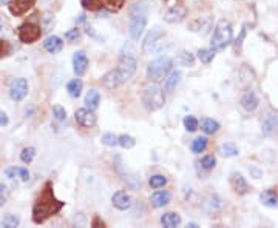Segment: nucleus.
<instances>
[{
    "instance_id": "2f4dec72",
    "label": "nucleus",
    "mask_w": 278,
    "mask_h": 228,
    "mask_svg": "<svg viewBox=\"0 0 278 228\" xmlns=\"http://www.w3.org/2000/svg\"><path fill=\"white\" fill-rule=\"evenodd\" d=\"M117 145H121L122 148H125V150H130V148H133L136 145V139L128 134H122L117 137Z\"/></svg>"
},
{
    "instance_id": "ddd939ff",
    "label": "nucleus",
    "mask_w": 278,
    "mask_h": 228,
    "mask_svg": "<svg viewBox=\"0 0 278 228\" xmlns=\"http://www.w3.org/2000/svg\"><path fill=\"white\" fill-rule=\"evenodd\" d=\"M261 131L264 136H275L278 131V117L274 113H266L261 121Z\"/></svg>"
},
{
    "instance_id": "20e7f679",
    "label": "nucleus",
    "mask_w": 278,
    "mask_h": 228,
    "mask_svg": "<svg viewBox=\"0 0 278 228\" xmlns=\"http://www.w3.org/2000/svg\"><path fill=\"white\" fill-rule=\"evenodd\" d=\"M232 25L229 21H220L215 28V33L212 37V48L215 51H223L232 42Z\"/></svg>"
},
{
    "instance_id": "f3484780",
    "label": "nucleus",
    "mask_w": 278,
    "mask_h": 228,
    "mask_svg": "<svg viewBox=\"0 0 278 228\" xmlns=\"http://www.w3.org/2000/svg\"><path fill=\"white\" fill-rule=\"evenodd\" d=\"M112 202H113L115 208H117V210H121V211H125L132 207V197L125 191H116L112 197Z\"/></svg>"
},
{
    "instance_id": "49530a36",
    "label": "nucleus",
    "mask_w": 278,
    "mask_h": 228,
    "mask_svg": "<svg viewBox=\"0 0 278 228\" xmlns=\"http://www.w3.org/2000/svg\"><path fill=\"white\" fill-rule=\"evenodd\" d=\"M8 122H9V119H8V116H6V113L0 111V126L8 125Z\"/></svg>"
},
{
    "instance_id": "0eeeda50",
    "label": "nucleus",
    "mask_w": 278,
    "mask_h": 228,
    "mask_svg": "<svg viewBox=\"0 0 278 228\" xmlns=\"http://www.w3.org/2000/svg\"><path fill=\"white\" fill-rule=\"evenodd\" d=\"M17 36H19V41L22 43H34L37 42L39 39L42 36V31H41V26L36 25V23H23L19 26L17 29Z\"/></svg>"
},
{
    "instance_id": "a19ab883",
    "label": "nucleus",
    "mask_w": 278,
    "mask_h": 228,
    "mask_svg": "<svg viewBox=\"0 0 278 228\" xmlns=\"http://www.w3.org/2000/svg\"><path fill=\"white\" fill-rule=\"evenodd\" d=\"M208 208H210V210H213V211L220 210V208H221L220 197H218V196H210V197H208Z\"/></svg>"
},
{
    "instance_id": "f8f14e48",
    "label": "nucleus",
    "mask_w": 278,
    "mask_h": 228,
    "mask_svg": "<svg viewBox=\"0 0 278 228\" xmlns=\"http://www.w3.org/2000/svg\"><path fill=\"white\" fill-rule=\"evenodd\" d=\"M187 16V8L184 5H175L172 8L167 9V13L164 14V21L167 23H178Z\"/></svg>"
},
{
    "instance_id": "39448f33",
    "label": "nucleus",
    "mask_w": 278,
    "mask_h": 228,
    "mask_svg": "<svg viewBox=\"0 0 278 228\" xmlns=\"http://www.w3.org/2000/svg\"><path fill=\"white\" fill-rule=\"evenodd\" d=\"M142 104L147 110L150 111H156L160 110V108H162L165 104V96H164L162 88L156 83L145 86L142 93Z\"/></svg>"
},
{
    "instance_id": "473e14b6",
    "label": "nucleus",
    "mask_w": 278,
    "mask_h": 228,
    "mask_svg": "<svg viewBox=\"0 0 278 228\" xmlns=\"http://www.w3.org/2000/svg\"><path fill=\"white\" fill-rule=\"evenodd\" d=\"M215 57V49L210 48V49H200L198 51V59L201 61V63H210Z\"/></svg>"
},
{
    "instance_id": "37998d69",
    "label": "nucleus",
    "mask_w": 278,
    "mask_h": 228,
    "mask_svg": "<svg viewBox=\"0 0 278 228\" xmlns=\"http://www.w3.org/2000/svg\"><path fill=\"white\" fill-rule=\"evenodd\" d=\"M5 174L9 179H14L16 176H19V168L17 166H11V168H6L5 170Z\"/></svg>"
},
{
    "instance_id": "4468645a",
    "label": "nucleus",
    "mask_w": 278,
    "mask_h": 228,
    "mask_svg": "<svg viewBox=\"0 0 278 228\" xmlns=\"http://www.w3.org/2000/svg\"><path fill=\"white\" fill-rule=\"evenodd\" d=\"M36 3V0H11L9 2V13L13 16H22L25 14L26 11L33 8V5Z\"/></svg>"
},
{
    "instance_id": "de8ad7c7",
    "label": "nucleus",
    "mask_w": 278,
    "mask_h": 228,
    "mask_svg": "<svg viewBox=\"0 0 278 228\" xmlns=\"http://www.w3.org/2000/svg\"><path fill=\"white\" fill-rule=\"evenodd\" d=\"M5 185L3 184H0V207H2L5 204Z\"/></svg>"
},
{
    "instance_id": "9d476101",
    "label": "nucleus",
    "mask_w": 278,
    "mask_h": 228,
    "mask_svg": "<svg viewBox=\"0 0 278 228\" xmlns=\"http://www.w3.org/2000/svg\"><path fill=\"white\" fill-rule=\"evenodd\" d=\"M162 37H164V31H162V29H161L160 26L152 28L150 31H148V34L145 36V39H144V43H142V53L148 54V53L155 51V48H156L158 42H160Z\"/></svg>"
},
{
    "instance_id": "79ce46f5",
    "label": "nucleus",
    "mask_w": 278,
    "mask_h": 228,
    "mask_svg": "<svg viewBox=\"0 0 278 228\" xmlns=\"http://www.w3.org/2000/svg\"><path fill=\"white\" fill-rule=\"evenodd\" d=\"M79 37H81V31H79L77 28H73V29H70V31L65 33V39L68 42H74Z\"/></svg>"
},
{
    "instance_id": "6e6552de",
    "label": "nucleus",
    "mask_w": 278,
    "mask_h": 228,
    "mask_svg": "<svg viewBox=\"0 0 278 228\" xmlns=\"http://www.w3.org/2000/svg\"><path fill=\"white\" fill-rule=\"evenodd\" d=\"M147 25V14L144 13H138V14H132L130 17V36L133 41H139Z\"/></svg>"
},
{
    "instance_id": "9b49d317",
    "label": "nucleus",
    "mask_w": 278,
    "mask_h": 228,
    "mask_svg": "<svg viewBox=\"0 0 278 228\" xmlns=\"http://www.w3.org/2000/svg\"><path fill=\"white\" fill-rule=\"evenodd\" d=\"M74 117H76V122L85 128H92L97 122L96 114L93 113V110H88V108H79L74 113Z\"/></svg>"
},
{
    "instance_id": "8fccbe9b",
    "label": "nucleus",
    "mask_w": 278,
    "mask_h": 228,
    "mask_svg": "<svg viewBox=\"0 0 278 228\" xmlns=\"http://www.w3.org/2000/svg\"><path fill=\"white\" fill-rule=\"evenodd\" d=\"M244 36H246V29H241V34H240V37L236 39V48L241 45V42H243V39H244Z\"/></svg>"
},
{
    "instance_id": "2eb2a0df",
    "label": "nucleus",
    "mask_w": 278,
    "mask_h": 228,
    "mask_svg": "<svg viewBox=\"0 0 278 228\" xmlns=\"http://www.w3.org/2000/svg\"><path fill=\"white\" fill-rule=\"evenodd\" d=\"M188 28H190V31H193V33H198L201 36H207L212 29V17L206 16V17L198 19V21L192 22Z\"/></svg>"
},
{
    "instance_id": "a18cd8bd",
    "label": "nucleus",
    "mask_w": 278,
    "mask_h": 228,
    "mask_svg": "<svg viewBox=\"0 0 278 228\" xmlns=\"http://www.w3.org/2000/svg\"><path fill=\"white\" fill-rule=\"evenodd\" d=\"M19 177H21L23 182L29 181V173H28L26 168H19Z\"/></svg>"
},
{
    "instance_id": "a211bd4d",
    "label": "nucleus",
    "mask_w": 278,
    "mask_h": 228,
    "mask_svg": "<svg viewBox=\"0 0 278 228\" xmlns=\"http://www.w3.org/2000/svg\"><path fill=\"white\" fill-rule=\"evenodd\" d=\"M231 184H232V187H233V190H235V193L236 194H247L249 193V184L246 182V179L244 177L240 174V173H233L232 174V177H231Z\"/></svg>"
},
{
    "instance_id": "4be33fe9",
    "label": "nucleus",
    "mask_w": 278,
    "mask_h": 228,
    "mask_svg": "<svg viewBox=\"0 0 278 228\" xmlns=\"http://www.w3.org/2000/svg\"><path fill=\"white\" fill-rule=\"evenodd\" d=\"M181 224V216L178 213H164L161 216V225L165 228H175Z\"/></svg>"
},
{
    "instance_id": "c9c22d12",
    "label": "nucleus",
    "mask_w": 278,
    "mask_h": 228,
    "mask_svg": "<svg viewBox=\"0 0 278 228\" xmlns=\"http://www.w3.org/2000/svg\"><path fill=\"white\" fill-rule=\"evenodd\" d=\"M148 184H150L152 188H161L167 184V177L162 176V174H155L150 177V181H148Z\"/></svg>"
},
{
    "instance_id": "423d86ee",
    "label": "nucleus",
    "mask_w": 278,
    "mask_h": 228,
    "mask_svg": "<svg viewBox=\"0 0 278 228\" xmlns=\"http://www.w3.org/2000/svg\"><path fill=\"white\" fill-rule=\"evenodd\" d=\"M125 0H82L85 9L90 11H99V9H108V11L116 13L124 6Z\"/></svg>"
},
{
    "instance_id": "6ab92c4d",
    "label": "nucleus",
    "mask_w": 278,
    "mask_h": 228,
    "mask_svg": "<svg viewBox=\"0 0 278 228\" xmlns=\"http://www.w3.org/2000/svg\"><path fill=\"white\" fill-rule=\"evenodd\" d=\"M44 48H45V51L49 53V54H57V53H61V51H62L64 42H62V39H61V37H57V36H49V37L45 39Z\"/></svg>"
},
{
    "instance_id": "7ed1b4c3",
    "label": "nucleus",
    "mask_w": 278,
    "mask_h": 228,
    "mask_svg": "<svg viewBox=\"0 0 278 228\" xmlns=\"http://www.w3.org/2000/svg\"><path fill=\"white\" fill-rule=\"evenodd\" d=\"M173 66V61L170 57H158L155 59L153 62L148 63V68H147V77L148 81L153 82V83H160L162 82L165 76L170 73V69Z\"/></svg>"
},
{
    "instance_id": "4c0bfd02",
    "label": "nucleus",
    "mask_w": 278,
    "mask_h": 228,
    "mask_svg": "<svg viewBox=\"0 0 278 228\" xmlns=\"http://www.w3.org/2000/svg\"><path fill=\"white\" fill-rule=\"evenodd\" d=\"M101 141H102V144L107 145V146H116V145H117V136L113 134V133H105V134L102 136Z\"/></svg>"
},
{
    "instance_id": "7c9ffc66",
    "label": "nucleus",
    "mask_w": 278,
    "mask_h": 228,
    "mask_svg": "<svg viewBox=\"0 0 278 228\" xmlns=\"http://www.w3.org/2000/svg\"><path fill=\"white\" fill-rule=\"evenodd\" d=\"M190 148H192V151H193L195 154L203 153L206 148H207V139H206V137H196L195 141L192 142Z\"/></svg>"
},
{
    "instance_id": "e433bc0d",
    "label": "nucleus",
    "mask_w": 278,
    "mask_h": 228,
    "mask_svg": "<svg viewBox=\"0 0 278 228\" xmlns=\"http://www.w3.org/2000/svg\"><path fill=\"white\" fill-rule=\"evenodd\" d=\"M184 126H185L187 131L193 133V131L198 130V121H196L193 116H185L184 117Z\"/></svg>"
},
{
    "instance_id": "603ef678",
    "label": "nucleus",
    "mask_w": 278,
    "mask_h": 228,
    "mask_svg": "<svg viewBox=\"0 0 278 228\" xmlns=\"http://www.w3.org/2000/svg\"><path fill=\"white\" fill-rule=\"evenodd\" d=\"M3 54V45H2V42H0V56Z\"/></svg>"
},
{
    "instance_id": "864d4df0",
    "label": "nucleus",
    "mask_w": 278,
    "mask_h": 228,
    "mask_svg": "<svg viewBox=\"0 0 278 228\" xmlns=\"http://www.w3.org/2000/svg\"><path fill=\"white\" fill-rule=\"evenodd\" d=\"M187 227H192V228H196V227H198V225H196V224H188V225H187Z\"/></svg>"
},
{
    "instance_id": "dca6fc26",
    "label": "nucleus",
    "mask_w": 278,
    "mask_h": 228,
    "mask_svg": "<svg viewBox=\"0 0 278 228\" xmlns=\"http://www.w3.org/2000/svg\"><path fill=\"white\" fill-rule=\"evenodd\" d=\"M88 68V57L84 51H77L73 56V69L76 76H84Z\"/></svg>"
},
{
    "instance_id": "3c124183",
    "label": "nucleus",
    "mask_w": 278,
    "mask_h": 228,
    "mask_svg": "<svg viewBox=\"0 0 278 228\" xmlns=\"http://www.w3.org/2000/svg\"><path fill=\"white\" fill-rule=\"evenodd\" d=\"M11 0H0V5H9Z\"/></svg>"
},
{
    "instance_id": "09e8293b",
    "label": "nucleus",
    "mask_w": 278,
    "mask_h": 228,
    "mask_svg": "<svg viewBox=\"0 0 278 228\" xmlns=\"http://www.w3.org/2000/svg\"><path fill=\"white\" fill-rule=\"evenodd\" d=\"M92 227H105V224L101 219H99V217H94L93 222H92Z\"/></svg>"
},
{
    "instance_id": "cd10ccee",
    "label": "nucleus",
    "mask_w": 278,
    "mask_h": 228,
    "mask_svg": "<svg viewBox=\"0 0 278 228\" xmlns=\"http://www.w3.org/2000/svg\"><path fill=\"white\" fill-rule=\"evenodd\" d=\"M176 62L180 65H183V66H193L195 65V56L192 53H188V51H183V53L178 54Z\"/></svg>"
},
{
    "instance_id": "393cba45",
    "label": "nucleus",
    "mask_w": 278,
    "mask_h": 228,
    "mask_svg": "<svg viewBox=\"0 0 278 228\" xmlns=\"http://www.w3.org/2000/svg\"><path fill=\"white\" fill-rule=\"evenodd\" d=\"M99 102H101V94H99L97 90H90L85 96V104L90 110H96L99 106Z\"/></svg>"
},
{
    "instance_id": "1a4fd4ad",
    "label": "nucleus",
    "mask_w": 278,
    "mask_h": 228,
    "mask_svg": "<svg viewBox=\"0 0 278 228\" xmlns=\"http://www.w3.org/2000/svg\"><path fill=\"white\" fill-rule=\"evenodd\" d=\"M28 94V81L23 77L14 79L9 86V96H11L13 101L16 102H22Z\"/></svg>"
},
{
    "instance_id": "72a5a7b5",
    "label": "nucleus",
    "mask_w": 278,
    "mask_h": 228,
    "mask_svg": "<svg viewBox=\"0 0 278 228\" xmlns=\"http://www.w3.org/2000/svg\"><path fill=\"white\" fill-rule=\"evenodd\" d=\"M56 26V17L53 14H45L42 19V29L45 33H49Z\"/></svg>"
},
{
    "instance_id": "c85d7f7f",
    "label": "nucleus",
    "mask_w": 278,
    "mask_h": 228,
    "mask_svg": "<svg viewBox=\"0 0 278 228\" xmlns=\"http://www.w3.org/2000/svg\"><path fill=\"white\" fill-rule=\"evenodd\" d=\"M220 153H221V156H224V157H233V156H236L240 151H238V148H236L235 144L226 142V144H223V145L220 146Z\"/></svg>"
},
{
    "instance_id": "ea45409f",
    "label": "nucleus",
    "mask_w": 278,
    "mask_h": 228,
    "mask_svg": "<svg viewBox=\"0 0 278 228\" xmlns=\"http://www.w3.org/2000/svg\"><path fill=\"white\" fill-rule=\"evenodd\" d=\"M201 165H203V168H206V170H212V168H215V165H216V159L213 156H204L201 159Z\"/></svg>"
},
{
    "instance_id": "58836bf2",
    "label": "nucleus",
    "mask_w": 278,
    "mask_h": 228,
    "mask_svg": "<svg viewBox=\"0 0 278 228\" xmlns=\"http://www.w3.org/2000/svg\"><path fill=\"white\" fill-rule=\"evenodd\" d=\"M53 114H54V117L57 119V121H61V122L67 119V111H65V108L61 106V105H54L53 106Z\"/></svg>"
},
{
    "instance_id": "412c9836",
    "label": "nucleus",
    "mask_w": 278,
    "mask_h": 228,
    "mask_svg": "<svg viewBox=\"0 0 278 228\" xmlns=\"http://www.w3.org/2000/svg\"><path fill=\"white\" fill-rule=\"evenodd\" d=\"M172 201V194L168 191H156L150 196V202L155 208H161Z\"/></svg>"
},
{
    "instance_id": "a878e982",
    "label": "nucleus",
    "mask_w": 278,
    "mask_h": 228,
    "mask_svg": "<svg viewBox=\"0 0 278 228\" xmlns=\"http://www.w3.org/2000/svg\"><path fill=\"white\" fill-rule=\"evenodd\" d=\"M201 130L206 133V134H215L218 130H220V124L213 119H204L203 124H201Z\"/></svg>"
},
{
    "instance_id": "bb28decb",
    "label": "nucleus",
    "mask_w": 278,
    "mask_h": 228,
    "mask_svg": "<svg viewBox=\"0 0 278 228\" xmlns=\"http://www.w3.org/2000/svg\"><path fill=\"white\" fill-rule=\"evenodd\" d=\"M82 82L79 81V79H74V81H71V82H68V85H67V91H68V94L71 96V97H79L81 96V93H82Z\"/></svg>"
},
{
    "instance_id": "f03ea898",
    "label": "nucleus",
    "mask_w": 278,
    "mask_h": 228,
    "mask_svg": "<svg viewBox=\"0 0 278 228\" xmlns=\"http://www.w3.org/2000/svg\"><path fill=\"white\" fill-rule=\"evenodd\" d=\"M136 59L133 56L128 54H122L121 61H119L117 68L108 71L104 77H102V83L105 88H116L119 85H122L124 82H127L128 79L133 77V74L136 73Z\"/></svg>"
},
{
    "instance_id": "f704fd0d",
    "label": "nucleus",
    "mask_w": 278,
    "mask_h": 228,
    "mask_svg": "<svg viewBox=\"0 0 278 228\" xmlns=\"http://www.w3.org/2000/svg\"><path fill=\"white\" fill-rule=\"evenodd\" d=\"M34 156H36V148L28 146V148H23V151L21 153V159L23 164H31Z\"/></svg>"
},
{
    "instance_id": "f257e3e1",
    "label": "nucleus",
    "mask_w": 278,
    "mask_h": 228,
    "mask_svg": "<svg viewBox=\"0 0 278 228\" xmlns=\"http://www.w3.org/2000/svg\"><path fill=\"white\" fill-rule=\"evenodd\" d=\"M65 202L56 199L51 184H46L42 193L37 196V199L33 207V221L34 224H44L48 217L57 214L62 210Z\"/></svg>"
},
{
    "instance_id": "c03bdc74",
    "label": "nucleus",
    "mask_w": 278,
    "mask_h": 228,
    "mask_svg": "<svg viewBox=\"0 0 278 228\" xmlns=\"http://www.w3.org/2000/svg\"><path fill=\"white\" fill-rule=\"evenodd\" d=\"M249 171H251V174L255 177V179H260V177L263 176V171H261L256 165H251V166H249Z\"/></svg>"
},
{
    "instance_id": "b1692460",
    "label": "nucleus",
    "mask_w": 278,
    "mask_h": 228,
    "mask_svg": "<svg viewBox=\"0 0 278 228\" xmlns=\"http://www.w3.org/2000/svg\"><path fill=\"white\" fill-rule=\"evenodd\" d=\"M181 77H183L181 71H173L170 76H168V79H165V91L173 93L176 90L178 83L181 82Z\"/></svg>"
},
{
    "instance_id": "c756f323",
    "label": "nucleus",
    "mask_w": 278,
    "mask_h": 228,
    "mask_svg": "<svg viewBox=\"0 0 278 228\" xmlns=\"http://www.w3.org/2000/svg\"><path fill=\"white\" fill-rule=\"evenodd\" d=\"M19 224H21V217H19L17 214H13V213L5 214L3 219H2V225L6 227V228H16V227H19Z\"/></svg>"
},
{
    "instance_id": "aec40b11",
    "label": "nucleus",
    "mask_w": 278,
    "mask_h": 228,
    "mask_svg": "<svg viewBox=\"0 0 278 228\" xmlns=\"http://www.w3.org/2000/svg\"><path fill=\"white\" fill-rule=\"evenodd\" d=\"M258 104H260V101H258L256 94H255V93H252V91H249V93L243 94L241 101H240L241 108H243L244 111H247V113H252V111H255L256 108H258Z\"/></svg>"
},
{
    "instance_id": "5701e85b",
    "label": "nucleus",
    "mask_w": 278,
    "mask_h": 228,
    "mask_svg": "<svg viewBox=\"0 0 278 228\" xmlns=\"http://www.w3.org/2000/svg\"><path fill=\"white\" fill-rule=\"evenodd\" d=\"M260 201L263 205L266 207H277L278 204V196L275 193V190H272V188H267V190H264L261 194H260Z\"/></svg>"
}]
</instances>
